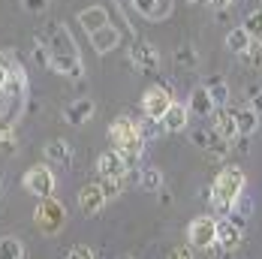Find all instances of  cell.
<instances>
[{"label": "cell", "mask_w": 262, "mask_h": 259, "mask_svg": "<svg viewBox=\"0 0 262 259\" xmlns=\"http://www.w3.org/2000/svg\"><path fill=\"white\" fill-rule=\"evenodd\" d=\"M108 142H112V148H115L118 154L124 157V163H127L130 169L145 157V142H142L139 127H136V121H133L130 115H118V118L108 124Z\"/></svg>", "instance_id": "cell-3"}, {"label": "cell", "mask_w": 262, "mask_h": 259, "mask_svg": "<svg viewBox=\"0 0 262 259\" xmlns=\"http://www.w3.org/2000/svg\"><path fill=\"white\" fill-rule=\"evenodd\" d=\"M76 21H79V25L88 30V36H91V33H97L100 27L108 25V9H105L103 3L84 6V9H79V12H76Z\"/></svg>", "instance_id": "cell-15"}, {"label": "cell", "mask_w": 262, "mask_h": 259, "mask_svg": "<svg viewBox=\"0 0 262 259\" xmlns=\"http://www.w3.org/2000/svg\"><path fill=\"white\" fill-rule=\"evenodd\" d=\"M190 3H196V0H190Z\"/></svg>", "instance_id": "cell-42"}, {"label": "cell", "mask_w": 262, "mask_h": 259, "mask_svg": "<svg viewBox=\"0 0 262 259\" xmlns=\"http://www.w3.org/2000/svg\"><path fill=\"white\" fill-rule=\"evenodd\" d=\"M139 187H142L145 193H160V190H163V172H160L157 166L139 169Z\"/></svg>", "instance_id": "cell-24"}, {"label": "cell", "mask_w": 262, "mask_h": 259, "mask_svg": "<svg viewBox=\"0 0 262 259\" xmlns=\"http://www.w3.org/2000/svg\"><path fill=\"white\" fill-rule=\"evenodd\" d=\"M21 187H25L30 196H36V199L42 202V199H54L57 178H54V172H52L49 163H36V166H30L25 175H21Z\"/></svg>", "instance_id": "cell-4"}, {"label": "cell", "mask_w": 262, "mask_h": 259, "mask_svg": "<svg viewBox=\"0 0 262 259\" xmlns=\"http://www.w3.org/2000/svg\"><path fill=\"white\" fill-rule=\"evenodd\" d=\"M205 3H208V6H214V9H226L232 0H205Z\"/></svg>", "instance_id": "cell-39"}, {"label": "cell", "mask_w": 262, "mask_h": 259, "mask_svg": "<svg viewBox=\"0 0 262 259\" xmlns=\"http://www.w3.org/2000/svg\"><path fill=\"white\" fill-rule=\"evenodd\" d=\"M232 211H235V214H241V217H247V214L253 211V199H250V196L244 193V196H241V199L235 202V208H232Z\"/></svg>", "instance_id": "cell-36"}, {"label": "cell", "mask_w": 262, "mask_h": 259, "mask_svg": "<svg viewBox=\"0 0 262 259\" xmlns=\"http://www.w3.org/2000/svg\"><path fill=\"white\" fill-rule=\"evenodd\" d=\"M130 63L142 73H154L160 67V49L148 39H136L130 46Z\"/></svg>", "instance_id": "cell-9"}, {"label": "cell", "mask_w": 262, "mask_h": 259, "mask_svg": "<svg viewBox=\"0 0 262 259\" xmlns=\"http://www.w3.org/2000/svg\"><path fill=\"white\" fill-rule=\"evenodd\" d=\"M241 60L253 70H262V42H250V49L241 54Z\"/></svg>", "instance_id": "cell-30"}, {"label": "cell", "mask_w": 262, "mask_h": 259, "mask_svg": "<svg viewBox=\"0 0 262 259\" xmlns=\"http://www.w3.org/2000/svg\"><path fill=\"white\" fill-rule=\"evenodd\" d=\"M94 115H97V103H94V100H88V97L67 103V105H63V112H60V118H63L70 127H84Z\"/></svg>", "instance_id": "cell-10"}, {"label": "cell", "mask_w": 262, "mask_h": 259, "mask_svg": "<svg viewBox=\"0 0 262 259\" xmlns=\"http://www.w3.org/2000/svg\"><path fill=\"white\" fill-rule=\"evenodd\" d=\"M244 244V229L235 226L229 217H217V247H223L226 253H232Z\"/></svg>", "instance_id": "cell-11"}, {"label": "cell", "mask_w": 262, "mask_h": 259, "mask_svg": "<svg viewBox=\"0 0 262 259\" xmlns=\"http://www.w3.org/2000/svg\"><path fill=\"white\" fill-rule=\"evenodd\" d=\"M108 25L118 27L121 33H130V36H136V30L130 27L127 15H124V6H118V0H112V3H108Z\"/></svg>", "instance_id": "cell-27"}, {"label": "cell", "mask_w": 262, "mask_h": 259, "mask_svg": "<svg viewBox=\"0 0 262 259\" xmlns=\"http://www.w3.org/2000/svg\"><path fill=\"white\" fill-rule=\"evenodd\" d=\"M42 154H46L49 163L63 166V169H70V166H73V160H76V151H73V145H70L67 139H52V142H46Z\"/></svg>", "instance_id": "cell-16"}, {"label": "cell", "mask_w": 262, "mask_h": 259, "mask_svg": "<svg viewBox=\"0 0 262 259\" xmlns=\"http://www.w3.org/2000/svg\"><path fill=\"white\" fill-rule=\"evenodd\" d=\"M211 130H214L220 139H226V142H235V139H238L235 112H232L229 105H223V109H214V115H211Z\"/></svg>", "instance_id": "cell-14"}, {"label": "cell", "mask_w": 262, "mask_h": 259, "mask_svg": "<svg viewBox=\"0 0 262 259\" xmlns=\"http://www.w3.org/2000/svg\"><path fill=\"white\" fill-rule=\"evenodd\" d=\"M241 27L247 30V36H250L253 42H262V9L247 12V15H244V21H241Z\"/></svg>", "instance_id": "cell-28"}, {"label": "cell", "mask_w": 262, "mask_h": 259, "mask_svg": "<svg viewBox=\"0 0 262 259\" xmlns=\"http://www.w3.org/2000/svg\"><path fill=\"white\" fill-rule=\"evenodd\" d=\"M127 181H130V172H127V178H100V187H103L105 199H108V202L118 199V196L127 190Z\"/></svg>", "instance_id": "cell-29"}, {"label": "cell", "mask_w": 262, "mask_h": 259, "mask_svg": "<svg viewBox=\"0 0 262 259\" xmlns=\"http://www.w3.org/2000/svg\"><path fill=\"white\" fill-rule=\"evenodd\" d=\"M118 259H136V256H130V253H121V256H118Z\"/></svg>", "instance_id": "cell-41"}, {"label": "cell", "mask_w": 262, "mask_h": 259, "mask_svg": "<svg viewBox=\"0 0 262 259\" xmlns=\"http://www.w3.org/2000/svg\"><path fill=\"white\" fill-rule=\"evenodd\" d=\"M250 42H253V39L247 36V30H244L241 25L226 30V49H229L232 54H244L247 49H250Z\"/></svg>", "instance_id": "cell-23"}, {"label": "cell", "mask_w": 262, "mask_h": 259, "mask_svg": "<svg viewBox=\"0 0 262 259\" xmlns=\"http://www.w3.org/2000/svg\"><path fill=\"white\" fill-rule=\"evenodd\" d=\"M247 109L262 118V88H250L247 91Z\"/></svg>", "instance_id": "cell-33"}, {"label": "cell", "mask_w": 262, "mask_h": 259, "mask_svg": "<svg viewBox=\"0 0 262 259\" xmlns=\"http://www.w3.org/2000/svg\"><path fill=\"white\" fill-rule=\"evenodd\" d=\"M121 30L118 27H112V25H105L100 27L97 33H91V46H94V52L97 54H108V52H115L118 46H121Z\"/></svg>", "instance_id": "cell-17"}, {"label": "cell", "mask_w": 262, "mask_h": 259, "mask_svg": "<svg viewBox=\"0 0 262 259\" xmlns=\"http://www.w3.org/2000/svg\"><path fill=\"white\" fill-rule=\"evenodd\" d=\"M175 67H178V70H196V67H199V52H196L193 42L175 46Z\"/></svg>", "instance_id": "cell-22"}, {"label": "cell", "mask_w": 262, "mask_h": 259, "mask_svg": "<svg viewBox=\"0 0 262 259\" xmlns=\"http://www.w3.org/2000/svg\"><path fill=\"white\" fill-rule=\"evenodd\" d=\"M105 205H108V199H105L100 181L84 184V187L79 190V208H81V214H100Z\"/></svg>", "instance_id": "cell-13"}, {"label": "cell", "mask_w": 262, "mask_h": 259, "mask_svg": "<svg viewBox=\"0 0 262 259\" xmlns=\"http://www.w3.org/2000/svg\"><path fill=\"white\" fill-rule=\"evenodd\" d=\"M127 172H130V166L124 163V157L118 154L115 148L103 151L97 157V175L100 178H127Z\"/></svg>", "instance_id": "cell-12"}, {"label": "cell", "mask_w": 262, "mask_h": 259, "mask_svg": "<svg viewBox=\"0 0 262 259\" xmlns=\"http://www.w3.org/2000/svg\"><path fill=\"white\" fill-rule=\"evenodd\" d=\"M175 9V0H157V21L169 18V12Z\"/></svg>", "instance_id": "cell-38"}, {"label": "cell", "mask_w": 262, "mask_h": 259, "mask_svg": "<svg viewBox=\"0 0 262 259\" xmlns=\"http://www.w3.org/2000/svg\"><path fill=\"white\" fill-rule=\"evenodd\" d=\"M67 259H97V256H94V250H91L88 244H73L70 253H67Z\"/></svg>", "instance_id": "cell-34"}, {"label": "cell", "mask_w": 262, "mask_h": 259, "mask_svg": "<svg viewBox=\"0 0 262 259\" xmlns=\"http://www.w3.org/2000/svg\"><path fill=\"white\" fill-rule=\"evenodd\" d=\"M130 3H133V9H136L139 15L157 21V0H130Z\"/></svg>", "instance_id": "cell-31"}, {"label": "cell", "mask_w": 262, "mask_h": 259, "mask_svg": "<svg viewBox=\"0 0 262 259\" xmlns=\"http://www.w3.org/2000/svg\"><path fill=\"white\" fill-rule=\"evenodd\" d=\"M232 112H235V127H238V136H241V139H250V136L259 133V115H253L247 105L232 109Z\"/></svg>", "instance_id": "cell-20"}, {"label": "cell", "mask_w": 262, "mask_h": 259, "mask_svg": "<svg viewBox=\"0 0 262 259\" xmlns=\"http://www.w3.org/2000/svg\"><path fill=\"white\" fill-rule=\"evenodd\" d=\"M244 190H247V175H244V169H241V166H223V169L217 172V178L211 181V187L205 190V196H208L211 208L229 214V211L235 208V202L244 196Z\"/></svg>", "instance_id": "cell-2"}, {"label": "cell", "mask_w": 262, "mask_h": 259, "mask_svg": "<svg viewBox=\"0 0 262 259\" xmlns=\"http://www.w3.org/2000/svg\"><path fill=\"white\" fill-rule=\"evenodd\" d=\"M160 205H172V193L169 190H160Z\"/></svg>", "instance_id": "cell-40"}, {"label": "cell", "mask_w": 262, "mask_h": 259, "mask_svg": "<svg viewBox=\"0 0 262 259\" xmlns=\"http://www.w3.org/2000/svg\"><path fill=\"white\" fill-rule=\"evenodd\" d=\"M136 127H139V136H142V142H145V145H148V142H154V139H163V136H166L163 121H154V118H142V121H136Z\"/></svg>", "instance_id": "cell-25"}, {"label": "cell", "mask_w": 262, "mask_h": 259, "mask_svg": "<svg viewBox=\"0 0 262 259\" xmlns=\"http://www.w3.org/2000/svg\"><path fill=\"white\" fill-rule=\"evenodd\" d=\"M190 142L199 151H208V157H214V160H223L229 154V148H232V142L220 139L211 127H190Z\"/></svg>", "instance_id": "cell-8"}, {"label": "cell", "mask_w": 262, "mask_h": 259, "mask_svg": "<svg viewBox=\"0 0 262 259\" xmlns=\"http://www.w3.org/2000/svg\"><path fill=\"white\" fill-rule=\"evenodd\" d=\"M187 124H190V109H187V103H172V109L163 115L166 133H181V130H187Z\"/></svg>", "instance_id": "cell-19"}, {"label": "cell", "mask_w": 262, "mask_h": 259, "mask_svg": "<svg viewBox=\"0 0 262 259\" xmlns=\"http://www.w3.org/2000/svg\"><path fill=\"white\" fill-rule=\"evenodd\" d=\"M42 46L52 54V70L60 78H70V81H81L84 78V63H81L79 46L73 39V33L67 30L63 21H49L39 33Z\"/></svg>", "instance_id": "cell-1"}, {"label": "cell", "mask_w": 262, "mask_h": 259, "mask_svg": "<svg viewBox=\"0 0 262 259\" xmlns=\"http://www.w3.org/2000/svg\"><path fill=\"white\" fill-rule=\"evenodd\" d=\"M175 97L169 91V84H151L145 94H142V112L145 118H154V121H163V115L172 109Z\"/></svg>", "instance_id": "cell-7"}, {"label": "cell", "mask_w": 262, "mask_h": 259, "mask_svg": "<svg viewBox=\"0 0 262 259\" xmlns=\"http://www.w3.org/2000/svg\"><path fill=\"white\" fill-rule=\"evenodd\" d=\"M33 220H36L39 232L57 235L67 226V208L60 205L57 199H42V202L36 205V211H33Z\"/></svg>", "instance_id": "cell-6"}, {"label": "cell", "mask_w": 262, "mask_h": 259, "mask_svg": "<svg viewBox=\"0 0 262 259\" xmlns=\"http://www.w3.org/2000/svg\"><path fill=\"white\" fill-rule=\"evenodd\" d=\"M0 259H25V241L15 235L0 238Z\"/></svg>", "instance_id": "cell-26"}, {"label": "cell", "mask_w": 262, "mask_h": 259, "mask_svg": "<svg viewBox=\"0 0 262 259\" xmlns=\"http://www.w3.org/2000/svg\"><path fill=\"white\" fill-rule=\"evenodd\" d=\"M187 109H190V115H196V118H211L217 105H214V100L208 97L205 84H199V88L190 91V97H187Z\"/></svg>", "instance_id": "cell-18"}, {"label": "cell", "mask_w": 262, "mask_h": 259, "mask_svg": "<svg viewBox=\"0 0 262 259\" xmlns=\"http://www.w3.org/2000/svg\"><path fill=\"white\" fill-rule=\"evenodd\" d=\"M21 9L25 12H46L49 9V0H21Z\"/></svg>", "instance_id": "cell-37"}, {"label": "cell", "mask_w": 262, "mask_h": 259, "mask_svg": "<svg viewBox=\"0 0 262 259\" xmlns=\"http://www.w3.org/2000/svg\"><path fill=\"white\" fill-rule=\"evenodd\" d=\"M166 259H196V250H193L190 244H178V247L169 250V256Z\"/></svg>", "instance_id": "cell-35"}, {"label": "cell", "mask_w": 262, "mask_h": 259, "mask_svg": "<svg viewBox=\"0 0 262 259\" xmlns=\"http://www.w3.org/2000/svg\"><path fill=\"white\" fill-rule=\"evenodd\" d=\"M33 60H36L39 67H46V70H52V54H49V49L42 46V39H39V36L33 39Z\"/></svg>", "instance_id": "cell-32"}, {"label": "cell", "mask_w": 262, "mask_h": 259, "mask_svg": "<svg viewBox=\"0 0 262 259\" xmlns=\"http://www.w3.org/2000/svg\"><path fill=\"white\" fill-rule=\"evenodd\" d=\"M205 91H208V97L214 100V105H217V109L229 105V84H226V78L211 76L208 81H205Z\"/></svg>", "instance_id": "cell-21"}, {"label": "cell", "mask_w": 262, "mask_h": 259, "mask_svg": "<svg viewBox=\"0 0 262 259\" xmlns=\"http://www.w3.org/2000/svg\"><path fill=\"white\" fill-rule=\"evenodd\" d=\"M187 244L193 247V250H208L217 244V217H211V214H199V217H193L190 220V226H187Z\"/></svg>", "instance_id": "cell-5"}]
</instances>
